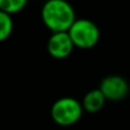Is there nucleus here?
I'll list each match as a JSON object with an SVG mask.
<instances>
[{
    "instance_id": "obj_1",
    "label": "nucleus",
    "mask_w": 130,
    "mask_h": 130,
    "mask_svg": "<svg viewBox=\"0 0 130 130\" xmlns=\"http://www.w3.org/2000/svg\"><path fill=\"white\" fill-rule=\"evenodd\" d=\"M40 17L52 32H64L76 21V13L67 0H46L40 10Z\"/></svg>"
},
{
    "instance_id": "obj_2",
    "label": "nucleus",
    "mask_w": 130,
    "mask_h": 130,
    "mask_svg": "<svg viewBox=\"0 0 130 130\" xmlns=\"http://www.w3.org/2000/svg\"><path fill=\"white\" fill-rule=\"evenodd\" d=\"M82 103L73 97H62L51 107V118L58 125L69 127L81 120L83 115Z\"/></svg>"
},
{
    "instance_id": "obj_3",
    "label": "nucleus",
    "mask_w": 130,
    "mask_h": 130,
    "mask_svg": "<svg viewBox=\"0 0 130 130\" xmlns=\"http://www.w3.org/2000/svg\"><path fill=\"white\" fill-rule=\"evenodd\" d=\"M68 34L74 46L81 50H90L98 44L100 30L93 21L89 19H76Z\"/></svg>"
},
{
    "instance_id": "obj_4",
    "label": "nucleus",
    "mask_w": 130,
    "mask_h": 130,
    "mask_svg": "<svg viewBox=\"0 0 130 130\" xmlns=\"http://www.w3.org/2000/svg\"><path fill=\"white\" fill-rule=\"evenodd\" d=\"M99 90L103 92L106 100L120 101L128 96L130 85L128 81L121 75H108L101 79Z\"/></svg>"
},
{
    "instance_id": "obj_5",
    "label": "nucleus",
    "mask_w": 130,
    "mask_h": 130,
    "mask_svg": "<svg viewBox=\"0 0 130 130\" xmlns=\"http://www.w3.org/2000/svg\"><path fill=\"white\" fill-rule=\"evenodd\" d=\"M46 47L50 55L58 60L68 58L75 48L68 31L52 32V35L47 40Z\"/></svg>"
},
{
    "instance_id": "obj_6",
    "label": "nucleus",
    "mask_w": 130,
    "mask_h": 130,
    "mask_svg": "<svg viewBox=\"0 0 130 130\" xmlns=\"http://www.w3.org/2000/svg\"><path fill=\"white\" fill-rule=\"evenodd\" d=\"M81 103H82V106H83L84 112L91 113V114L98 113L99 110H101V108L104 107V105H105L106 98L98 88L86 92Z\"/></svg>"
},
{
    "instance_id": "obj_7",
    "label": "nucleus",
    "mask_w": 130,
    "mask_h": 130,
    "mask_svg": "<svg viewBox=\"0 0 130 130\" xmlns=\"http://www.w3.org/2000/svg\"><path fill=\"white\" fill-rule=\"evenodd\" d=\"M14 29L12 15L0 10V42H5L10 37Z\"/></svg>"
},
{
    "instance_id": "obj_8",
    "label": "nucleus",
    "mask_w": 130,
    "mask_h": 130,
    "mask_svg": "<svg viewBox=\"0 0 130 130\" xmlns=\"http://www.w3.org/2000/svg\"><path fill=\"white\" fill-rule=\"evenodd\" d=\"M28 0H0V10L13 15L25 8Z\"/></svg>"
}]
</instances>
